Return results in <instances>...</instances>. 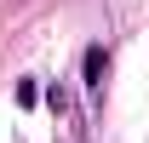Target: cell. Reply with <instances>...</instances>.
Instances as JSON below:
<instances>
[{"instance_id":"6da1fadb","label":"cell","mask_w":149,"mask_h":143,"mask_svg":"<svg viewBox=\"0 0 149 143\" xmlns=\"http://www.w3.org/2000/svg\"><path fill=\"white\" fill-rule=\"evenodd\" d=\"M80 74H86V86L103 92V74H109V52L103 46H86V57H80Z\"/></svg>"},{"instance_id":"3957f363","label":"cell","mask_w":149,"mask_h":143,"mask_svg":"<svg viewBox=\"0 0 149 143\" xmlns=\"http://www.w3.org/2000/svg\"><path fill=\"white\" fill-rule=\"evenodd\" d=\"M40 97H46V103H52L57 115H63V109H69V92H63V86H46V92H40Z\"/></svg>"},{"instance_id":"7a4b0ae2","label":"cell","mask_w":149,"mask_h":143,"mask_svg":"<svg viewBox=\"0 0 149 143\" xmlns=\"http://www.w3.org/2000/svg\"><path fill=\"white\" fill-rule=\"evenodd\" d=\"M17 103H23V109L40 103V86H35V80H17Z\"/></svg>"}]
</instances>
